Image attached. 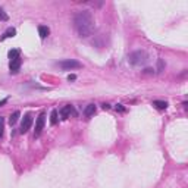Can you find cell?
Returning a JSON list of instances; mask_svg holds the SVG:
<instances>
[{
    "instance_id": "7c38bea8",
    "label": "cell",
    "mask_w": 188,
    "mask_h": 188,
    "mask_svg": "<svg viewBox=\"0 0 188 188\" xmlns=\"http://www.w3.org/2000/svg\"><path fill=\"white\" fill-rule=\"evenodd\" d=\"M153 106L156 109H159V110H165V109L168 108V103H166V102H162V100H154V102H153Z\"/></svg>"
},
{
    "instance_id": "ac0fdd59",
    "label": "cell",
    "mask_w": 188,
    "mask_h": 188,
    "mask_svg": "<svg viewBox=\"0 0 188 188\" xmlns=\"http://www.w3.org/2000/svg\"><path fill=\"white\" fill-rule=\"evenodd\" d=\"M116 110H119V112H125V108H123L122 105H116Z\"/></svg>"
},
{
    "instance_id": "52a82bcc",
    "label": "cell",
    "mask_w": 188,
    "mask_h": 188,
    "mask_svg": "<svg viewBox=\"0 0 188 188\" xmlns=\"http://www.w3.org/2000/svg\"><path fill=\"white\" fill-rule=\"evenodd\" d=\"M71 115H72V116H77V112H75L74 106L68 105V106H65V108H62V110H60V116H62V119H68V118H71Z\"/></svg>"
},
{
    "instance_id": "e0dca14e",
    "label": "cell",
    "mask_w": 188,
    "mask_h": 188,
    "mask_svg": "<svg viewBox=\"0 0 188 188\" xmlns=\"http://www.w3.org/2000/svg\"><path fill=\"white\" fill-rule=\"evenodd\" d=\"M163 68H165V62H163L162 59H159V60H157V72H162Z\"/></svg>"
},
{
    "instance_id": "5b68a950",
    "label": "cell",
    "mask_w": 188,
    "mask_h": 188,
    "mask_svg": "<svg viewBox=\"0 0 188 188\" xmlns=\"http://www.w3.org/2000/svg\"><path fill=\"white\" fill-rule=\"evenodd\" d=\"M44 122H46V115L40 113L37 121H35V131H34V137H40L43 132V128H44Z\"/></svg>"
},
{
    "instance_id": "8fae6325",
    "label": "cell",
    "mask_w": 188,
    "mask_h": 188,
    "mask_svg": "<svg viewBox=\"0 0 188 188\" xmlns=\"http://www.w3.org/2000/svg\"><path fill=\"white\" fill-rule=\"evenodd\" d=\"M15 35H16V29L15 28H8L6 32L3 34V37H2V41L6 40V38H11V37H15Z\"/></svg>"
},
{
    "instance_id": "8992f818",
    "label": "cell",
    "mask_w": 188,
    "mask_h": 188,
    "mask_svg": "<svg viewBox=\"0 0 188 188\" xmlns=\"http://www.w3.org/2000/svg\"><path fill=\"white\" fill-rule=\"evenodd\" d=\"M21 63H22L21 56H19V57H15V59H12V60L9 62V69H11V74H12V75H16V74L19 72Z\"/></svg>"
},
{
    "instance_id": "30bf717a",
    "label": "cell",
    "mask_w": 188,
    "mask_h": 188,
    "mask_svg": "<svg viewBox=\"0 0 188 188\" xmlns=\"http://www.w3.org/2000/svg\"><path fill=\"white\" fill-rule=\"evenodd\" d=\"M19 116H21V112H19V110H15L14 113L11 115V118H9V123H11V126H14L15 123L19 121Z\"/></svg>"
},
{
    "instance_id": "6da1fadb",
    "label": "cell",
    "mask_w": 188,
    "mask_h": 188,
    "mask_svg": "<svg viewBox=\"0 0 188 188\" xmlns=\"http://www.w3.org/2000/svg\"><path fill=\"white\" fill-rule=\"evenodd\" d=\"M74 27L80 37L87 38L93 34L94 31V18L90 11H81L74 16Z\"/></svg>"
},
{
    "instance_id": "ba28073f",
    "label": "cell",
    "mask_w": 188,
    "mask_h": 188,
    "mask_svg": "<svg viewBox=\"0 0 188 188\" xmlns=\"http://www.w3.org/2000/svg\"><path fill=\"white\" fill-rule=\"evenodd\" d=\"M38 34H40L41 40H44V38L50 34V29H49V27H46V25H40V27H38Z\"/></svg>"
},
{
    "instance_id": "5bb4252c",
    "label": "cell",
    "mask_w": 188,
    "mask_h": 188,
    "mask_svg": "<svg viewBox=\"0 0 188 188\" xmlns=\"http://www.w3.org/2000/svg\"><path fill=\"white\" fill-rule=\"evenodd\" d=\"M19 56H21V50H18V49H14V50L9 52V59L11 60L15 59V57H19Z\"/></svg>"
},
{
    "instance_id": "ffe728a7",
    "label": "cell",
    "mask_w": 188,
    "mask_h": 188,
    "mask_svg": "<svg viewBox=\"0 0 188 188\" xmlns=\"http://www.w3.org/2000/svg\"><path fill=\"white\" fill-rule=\"evenodd\" d=\"M6 103H8V99H3V100L0 102V108H2L3 105H6Z\"/></svg>"
},
{
    "instance_id": "9a60e30c",
    "label": "cell",
    "mask_w": 188,
    "mask_h": 188,
    "mask_svg": "<svg viewBox=\"0 0 188 188\" xmlns=\"http://www.w3.org/2000/svg\"><path fill=\"white\" fill-rule=\"evenodd\" d=\"M0 21H3V22H6V21H9V15L6 14L2 8H0Z\"/></svg>"
},
{
    "instance_id": "7a4b0ae2",
    "label": "cell",
    "mask_w": 188,
    "mask_h": 188,
    "mask_svg": "<svg viewBox=\"0 0 188 188\" xmlns=\"http://www.w3.org/2000/svg\"><path fill=\"white\" fill-rule=\"evenodd\" d=\"M129 63L134 65V66H141V65H146L148 60V54L147 52L144 50H137V52H132L128 57Z\"/></svg>"
},
{
    "instance_id": "277c9868",
    "label": "cell",
    "mask_w": 188,
    "mask_h": 188,
    "mask_svg": "<svg viewBox=\"0 0 188 188\" xmlns=\"http://www.w3.org/2000/svg\"><path fill=\"white\" fill-rule=\"evenodd\" d=\"M31 125H32V116L27 113L24 118H22V122H21V128H19V132L21 134H25L29 131V128H31Z\"/></svg>"
},
{
    "instance_id": "4fadbf2b",
    "label": "cell",
    "mask_w": 188,
    "mask_h": 188,
    "mask_svg": "<svg viewBox=\"0 0 188 188\" xmlns=\"http://www.w3.org/2000/svg\"><path fill=\"white\" fill-rule=\"evenodd\" d=\"M59 122V116H57V110H52V113H50V125H56Z\"/></svg>"
},
{
    "instance_id": "3957f363",
    "label": "cell",
    "mask_w": 188,
    "mask_h": 188,
    "mask_svg": "<svg viewBox=\"0 0 188 188\" xmlns=\"http://www.w3.org/2000/svg\"><path fill=\"white\" fill-rule=\"evenodd\" d=\"M59 68L63 69V71H74V69H80L82 68V63L75 60V59H65V60H60L59 63Z\"/></svg>"
},
{
    "instance_id": "44dd1931",
    "label": "cell",
    "mask_w": 188,
    "mask_h": 188,
    "mask_svg": "<svg viewBox=\"0 0 188 188\" xmlns=\"http://www.w3.org/2000/svg\"><path fill=\"white\" fill-rule=\"evenodd\" d=\"M144 72H146V74H153V69H150V68H147V69H146Z\"/></svg>"
},
{
    "instance_id": "2e32d148",
    "label": "cell",
    "mask_w": 188,
    "mask_h": 188,
    "mask_svg": "<svg viewBox=\"0 0 188 188\" xmlns=\"http://www.w3.org/2000/svg\"><path fill=\"white\" fill-rule=\"evenodd\" d=\"M3 132H5V118L0 116V138L3 137Z\"/></svg>"
},
{
    "instance_id": "d6986e66",
    "label": "cell",
    "mask_w": 188,
    "mask_h": 188,
    "mask_svg": "<svg viewBox=\"0 0 188 188\" xmlns=\"http://www.w3.org/2000/svg\"><path fill=\"white\" fill-rule=\"evenodd\" d=\"M68 80H69V81H74V80H77V75H74V74H72V75H69V77H68Z\"/></svg>"
},
{
    "instance_id": "9c48e42d",
    "label": "cell",
    "mask_w": 188,
    "mask_h": 188,
    "mask_svg": "<svg viewBox=\"0 0 188 188\" xmlns=\"http://www.w3.org/2000/svg\"><path fill=\"white\" fill-rule=\"evenodd\" d=\"M96 110H97V109H96V105H88L87 108L84 109V115H85L87 118H91L94 113H96Z\"/></svg>"
}]
</instances>
